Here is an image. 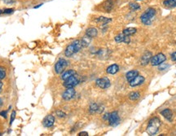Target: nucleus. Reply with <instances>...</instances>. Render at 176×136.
Instances as JSON below:
<instances>
[{
  "label": "nucleus",
  "mask_w": 176,
  "mask_h": 136,
  "mask_svg": "<svg viewBox=\"0 0 176 136\" xmlns=\"http://www.w3.org/2000/svg\"><path fill=\"white\" fill-rule=\"evenodd\" d=\"M82 48H83L82 40H75L72 43L68 46L65 51H64V55L67 57H72L74 54L77 53L80 51Z\"/></svg>",
  "instance_id": "obj_1"
},
{
  "label": "nucleus",
  "mask_w": 176,
  "mask_h": 136,
  "mask_svg": "<svg viewBox=\"0 0 176 136\" xmlns=\"http://www.w3.org/2000/svg\"><path fill=\"white\" fill-rule=\"evenodd\" d=\"M156 10L153 7H148L140 16V20L142 24L145 26H150L153 23L154 16H156Z\"/></svg>",
  "instance_id": "obj_2"
},
{
  "label": "nucleus",
  "mask_w": 176,
  "mask_h": 136,
  "mask_svg": "<svg viewBox=\"0 0 176 136\" xmlns=\"http://www.w3.org/2000/svg\"><path fill=\"white\" fill-rule=\"evenodd\" d=\"M161 122L160 119L158 117H153L149 121L148 124L147 129H146L147 133L149 135H157L158 130H159V128L161 126Z\"/></svg>",
  "instance_id": "obj_3"
},
{
  "label": "nucleus",
  "mask_w": 176,
  "mask_h": 136,
  "mask_svg": "<svg viewBox=\"0 0 176 136\" xmlns=\"http://www.w3.org/2000/svg\"><path fill=\"white\" fill-rule=\"evenodd\" d=\"M68 66V61L64 59H60L55 64V72L57 74H61L64 72Z\"/></svg>",
  "instance_id": "obj_4"
},
{
  "label": "nucleus",
  "mask_w": 176,
  "mask_h": 136,
  "mask_svg": "<svg viewBox=\"0 0 176 136\" xmlns=\"http://www.w3.org/2000/svg\"><path fill=\"white\" fill-rule=\"evenodd\" d=\"M166 60H167V56L162 53H159L152 57L150 62L153 66H157V65H160L161 64L164 63Z\"/></svg>",
  "instance_id": "obj_5"
},
{
  "label": "nucleus",
  "mask_w": 176,
  "mask_h": 136,
  "mask_svg": "<svg viewBox=\"0 0 176 136\" xmlns=\"http://www.w3.org/2000/svg\"><path fill=\"white\" fill-rule=\"evenodd\" d=\"M78 83H79V80L77 78V74H75L74 76L69 78L68 79L64 80L63 85L66 88H72V87L76 86Z\"/></svg>",
  "instance_id": "obj_6"
},
{
  "label": "nucleus",
  "mask_w": 176,
  "mask_h": 136,
  "mask_svg": "<svg viewBox=\"0 0 176 136\" xmlns=\"http://www.w3.org/2000/svg\"><path fill=\"white\" fill-rule=\"evenodd\" d=\"M108 121L110 126H118L120 122V117H119V115L118 113V112H112L111 113H109V119H108Z\"/></svg>",
  "instance_id": "obj_7"
},
{
  "label": "nucleus",
  "mask_w": 176,
  "mask_h": 136,
  "mask_svg": "<svg viewBox=\"0 0 176 136\" xmlns=\"http://www.w3.org/2000/svg\"><path fill=\"white\" fill-rule=\"evenodd\" d=\"M96 86H99V88L101 89H108L111 85L110 80L108 78H99L96 81Z\"/></svg>",
  "instance_id": "obj_8"
},
{
  "label": "nucleus",
  "mask_w": 176,
  "mask_h": 136,
  "mask_svg": "<svg viewBox=\"0 0 176 136\" xmlns=\"http://www.w3.org/2000/svg\"><path fill=\"white\" fill-rule=\"evenodd\" d=\"M75 95H76V91H75L74 87L67 88V90L62 94V98L64 99V100H70L74 98Z\"/></svg>",
  "instance_id": "obj_9"
},
{
  "label": "nucleus",
  "mask_w": 176,
  "mask_h": 136,
  "mask_svg": "<svg viewBox=\"0 0 176 136\" xmlns=\"http://www.w3.org/2000/svg\"><path fill=\"white\" fill-rule=\"evenodd\" d=\"M152 57H153V55H152V52L148 51H146L144 52L142 57H141V60H140V63L141 65H143V66H145V65H147L148 64L150 63V60L152 59Z\"/></svg>",
  "instance_id": "obj_10"
},
{
  "label": "nucleus",
  "mask_w": 176,
  "mask_h": 136,
  "mask_svg": "<svg viewBox=\"0 0 176 136\" xmlns=\"http://www.w3.org/2000/svg\"><path fill=\"white\" fill-rule=\"evenodd\" d=\"M145 82V78L144 77L141 76V75H137V76L134 78V79L131 80V82H129V84L132 87H134V86H138L142 85L144 82Z\"/></svg>",
  "instance_id": "obj_11"
},
{
  "label": "nucleus",
  "mask_w": 176,
  "mask_h": 136,
  "mask_svg": "<svg viewBox=\"0 0 176 136\" xmlns=\"http://www.w3.org/2000/svg\"><path fill=\"white\" fill-rule=\"evenodd\" d=\"M55 123V117L52 115H47V117H45L44 120L42 121V125L45 127H51Z\"/></svg>",
  "instance_id": "obj_12"
},
{
  "label": "nucleus",
  "mask_w": 176,
  "mask_h": 136,
  "mask_svg": "<svg viewBox=\"0 0 176 136\" xmlns=\"http://www.w3.org/2000/svg\"><path fill=\"white\" fill-rule=\"evenodd\" d=\"M115 42L118 43H121V42H125V43H130L131 42V38L129 36L121 34L117 35L115 37Z\"/></svg>",
  "instance_id": "obj_13"
},
{
  "label": "nucleus",
  "mask_w": 176,
  "mask_h": 136,
  "mask_svg": "<svg viewBox=\"0 0 176 136\" xmlns=\"http://www.w3.org/2000/svg\"><path fill=\"white\" fill-rule=\"evenodd\" d=\"M89 111L91 113H101L103 111H104V108H103L102 106L96 104V103H93V104L90 105Z\"/></svg>",
  "instance_id": "obj_14"
},
{
  "label": "nucleus",
  "mask_w": 176,
  "mask_h": 136,
  "mask_svg": "<svg viewBox=\"0 0 176 136\" xmlns=\"http://www.w3.org/2000/svg\"><path fill=\"white\" fill-rule=\"evenodd\" d=\"M113 6H114V2H113V0H107V1H105L104 3L103 8L104 10V12H111L112 10Z\"/></svg>",
  "instance_id": "obj_15"
},
{
  "label": "nucleus",
  "mask_w": 176,
  "mask_h": 136,
  "mask_svg": "<svg viewBox=\"0 0 176 136\" xmlns=\"http://www.w3.org/2000/svg\"><path fill=\"white\" fill-rule=\"evenodd\" d=\"M97 34H98V30H97V29L94 28V27L88 28L86 30V36H87L90 38H96Z\"/></svg>",
  "instance_id": "obj_16"
},
{
  "label": "nucleus",
  "mask_w": 176,
  "mask_h": 136,
  "mask_svg": "<svg viewBox=\"0 0 176 136\" xmlns=\"http://www.w3.org/2000/svg\"><path fill=\"white\" fill-rule=\"evenodd\" d=\"M161 116H163L167 120H168L169 121H172V117H173V113H172V112L170 109L169 108H166V109H164L161 112Z\"/></svg>",
  "instance_id": "obj_17"
},
{
  "label": "nucleus",
  "mask_w": 176,
  "mask_h": 136,
  "mask_svg": "<svg viewBox=\"0 0 176 136\" xmlns=\"http://www.w3.org/2000/svg\"><path fill=\"white\" fill-rule=\"evenodd\" d=\"M75 74H77V73H76V71L74 69H69L67 70V71H64V72H63V73H61V79L64 81V80L68 79L69 78L74 76Z\"/></svg>",
  "instance_id": "obj_18"
},
{
  "label": "nucleus",
  "mask_w": 176,
  "mask_h": 136,
  "mask_svg": "<svg viewBox=\"0 0 176 136\" xmlns=\"http://www.w3.org/2000/svg\"><path fill=\"white\" fill-rule=\"evenodd\" d=\"M95 21L97 23H99V24H101L102 26H107L109 22L112 21V19H111V18H109V17H105V16H99L97 19H96Z\"/></svg>",
  "instance_id": "obj_19"
},
{
  "label": "nucleus",
  "mask_w": 176,
  "mask_h": 136,
  "mask_svg": "<svg viewBox=\"0 0 176 136\" xmlns=\"http://www.w3.org/2000/svg\"><path fill=\"white\" fill-rule=\"evenodd\" d=\"M119 71V66L116 64H113L112 65H110L109 67L107 68L106 72L109 73V74H115Z\"/></svg>",
  "instance_id": "obj_20"
},
{
  "label": "nucleus",
  "mask_w": 176,
  "mask_h": 136,
  "mask_svg": "<svg viewBox=\"0 0 176 136\" xmlns=\"http://www.w3.org/2000/svg\"><path fill=\"white\" fill-rule=\"evenodd\" d=\"M137 75H139V72H138L137 70H131V71H129L128 73L126 74V78L130 82L131 80L134 79Z\"/></svg>",
  "instance_id": "obj_21"
},
{
  "label": "nucleus",
  "mask_w": 176,
  "mask_h": 136,
  "mask_svg": "<svg viewBox=\"0 0 176 136\" xmlns=\"http://www.w3.org/2000/svg\"><path fill=\"white\" fill-rule=\"evenodd\" d=\"M136 32H137V29L134 28V27H131V28L125 29L123 30V32H122V34L126 35V36H131V35H134Z\"/></svg>",
  "instance_id": "obj_22"
},
{
  "label": "nucleus",
  "mask_w": 176,
  "mask_h": 136,
  "mask_svg": "<svg viewBox=\"0 0 176 136\" xmlns=\"http://www.w3.org/2000/svg\"><path fill=\"white\" fill-rule=\"evenodd\" d=\"M163 5L169 8H173L176 7V0H165L163 2Z\"/></svg>",
  "instance_id": "obj_23"
},
{
  "label": "nucleus",
  "mask_w": 176,
  "mask_h": 136,
  "mask_svg": "<svg viewBox=\"0 0 176 136\" xmlns=\"http://www.w3.org/2000/svg\"><path fill=\"white\" fill-rule=\"evenodd\" d=\"M139 97H140V94L139 92L134 91L129 94V98L131 100H137L138 99H139Z\"/></svg>",
  "instance_id": "obj_24"
},
{
  "label": "nucleus",
  "mask_w": 176,
  "mask_h": 136,
  "mask_svg": "<svg viewBox=\"0 0 176 136\" xmlns=\"http://www.w3.org/2000/svg\"><path fill=\"white\" fill-rule=\"evenodd\" d=\"M129 7L132 11H137V10L140 9V5L138 4L137 3H129Z\"/></svg>",
  "instance_id": "obj_25"
},
{
  "label": "nucleus",
  "mask_w": 176,
  "mask_h": 136,
  "mask_svg": "<svg viewBox=\"0 0 176 136\" xmlns=\"http://www.w3.org/2000/svg\"><path fill=\"white\" fill-rule=\"evenodd\" d=\"M6 77V70L3 67H0V81L5 78Z\"/></svg>",
  "instance_id": "obj_26"
},
{
  "label": "nucleus",
  "mask_w": 176,
  "mask_h": 136,
  "mask_svg": "<svg viewBox=\"0 0 176 136\" xmlns=\"http://www.w3.org/2000/svg\"><path fill=\"white\" fill-rule=\"evenodd\" d=\"M170 67V65L169 64H165V63H162V64H161L160 65H159V70H165V69H167V68H169Z\"/></svg>",
  "instance_id": "obj_27"
},
{
  "label": "nucleus",
  "mask_w": 176,
  "mask_h": 136,
  "mask_svg": "<svg viewBox=\"0 0 176 136\" xmlns=\"http://www.w3.org/2000/svg\"><path fill=\"white\" fill-rule=\"evenodd\" d=\"M16 111H12V113L11 114V119H10V125H12L13 123V121L15 120V118H16Z\"/></svg>",
  "instance_id": "obj_28"
},
{
  "label": "nucleus",
  "mask_w": 176,
  "mask_h": 136,
  "mask_svg": "<svg viewBox=\"0 0 176 136\" xmlns=\"http://www.w3.org/2000/svg\"><path fill=\"white\" fill-rule=\"evenodd\" d=\"M13 12H14L13 8H6L3 11V14H12Z\"/></svg>",
  "instance_id": "obj_29"
},
{
  "label": "nucleus",
  "mask_w": 176,
  "mask_h": 136,
  "mask_svg": "<svg viewBox=\"0 0 176 136\" xmlns=\"http://www.w3.org/2000/svg\"><path fill=\"white\" fill-rule=\"evenodd\" d=\"M56 115H57L59 117H61V118H62V117H64L65 116H66V114L64 113V112H62V111H60V110L56 111Z\"/></svg>",
  "instance_id": "obj_30"
},
{
  "label": "nucleus",
  "mask_w": 176,
  "mask_h": 136,
  "mask_svg": "<svg viewBox=\"0 0 176 136\" xmlns=\"http://www.w3.org/2000/svg\"><path fill=\"white\" fill-rule=\"evenodd\" d=\"M5 4H7V5H10V4H12L15 2V0H3Z\"/></svg>",
  "instance_id": "obj_31"
},
{
  "label": "nucleus",
  "mask_w": 176,
  "mask_h": 136,
  "mask_svg": "<svg viewBox=\"0 0 176 136\" xmlns=\"http://www.w3.org/2000/svg\"><path fill=\"white\" fill-rule=\"evenodd\" d=\"M7 111H2V112H0V116H2L4 118H7Z\"/></svg>",
  "instance_id": "obj_32"
},
{
  "label": "nucleus",
  "mask_w": 176,
  "mask_h": 136,
  "mask_svg": "<svg viewBox=\"0 0 176 136\" xmlns=\"http://www.w3.org/2000/svg\"><path fill=\"white\" fill-rule=\"evenodd\" d=\"M171 60H173V61H176V51L171 55Z\"/></svg>",
  "instance_id": "obj_33"
},
{
  "label": "nucleus",
  "mask_w": 176,
  "mask_h": 136,
  "mask_svg": "<svg viewBox=\"0 0 176 136\" xmlns=\"http://www.w3.org/2000/svg\"><path fill=\"white\" fill-rule=\"evenodd\" d=\"M109 113H105L104 116H103V119L104 120H107L108 121V119H109Z\"/></svg>",
  "instance_id": "obj_34"
},
{
  "label": "nucleus",
  "mask_w": 176,
  "mask_h": 136,
  "mask_svg": "<svg viewBox=\"0 0 176 136\" xmlns=\"http://www.w3.org/2000/svg\"><path fill=\"white\" fill-rule=\"evenodd\" d=\"M88 135V133L87 132H80L78 134V136H87Z\"/></svg>",
  "instance_id": "obj_35"
},
{
  "label": "nucleus",
  "mask_w": 176,
  "mask_h": 136,
  "mask_svg": "<svg viewBox=\"0 0 176 136\" xmlns=\"http://www.w3.org/2000/svg\"><path fill=\"white\" fill-rule=\"evenodd\" d=\"M3 82L0 81V93L2 92V90H3Z\"/></svg>",
  "instance_id": "obj_36"
},
{
  "label": "nucleus",
  "mask_w": 176,
  "mask_h": 136,
  "mask_svg": "<svg viewBox=\"0 0 176 136\" xmlns=\"http://www.w3.org/2000/svg\"><path fill=\"white\" fill-rule=\"evenodd\" d=\"M3 100H2V99L0 98V108H1V107H2V106H3Z\"/></svg>",
  "instance_id": "obj_37"
},
{
  "label": "nucleus",
  "mask_w": 176,
  "mask_h": 136,
  "mask_svg": "<svg viewBox=\"0 0 176 136\" xmlns=\"http://www.w3.org/2000/svg\"><path fill=\"white\" fill-rule=\"evenodd\" d=\"M42 5V3H41V4H39V5H37V6L34 7V8H39V7H41Z\"/></svg>",
  "instance_id": "obj_38"
},
{
  "label": "nucleus",
  "mask_w": 176,
  "mask_h": 136,
  "mask_svg": "<svg viewBox=\"0 0 176 136\" xmlns=\"http://www.w3.org/2000/svg\"><path fill=\"white\" fill-rule=\"evenodd\" d=\"M3 10H1V9H0V16H1V15H2V14H3Z\"/></svg>",
  "instance_id": "obj_39"
},
{
  "label": "nucleus",
  "mask_w": 176,
  "mask_h": 136,
  "mask_svg": "<svg viewBox=\"0 0 176 136\" xmlns=\"http://www.w3.org/2000/svg\"><path fill=\"white\" fill-rule=\"evenodd\" d=\"M135 1H142V0H135Z\"/></svg>",
  "instance_id": "obj_40"
}]
</instances>
